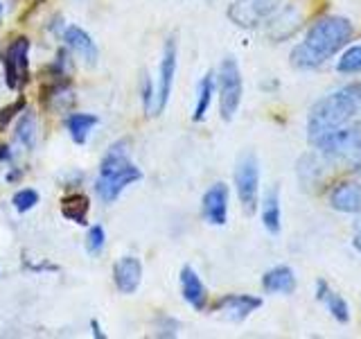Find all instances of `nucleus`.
Segmentation results:
<instances>
[{
	"label": "nucleus",
	"instance_id": "1",
	"mask_svg": "<svg viewBox=\"0 0 361 339\" xmlns=\"http://www.w3.org/2000/svg\"><path fill=\"white\" fill-rule=\"evenodd\" d=\"M355 37V25L345 16H323L307 28L300 43L293 45L289 61L298 71H316L341 52Z\"/></svg>",
	"mask_w": 361,
	"mask_h": 339
},
{
	"label": "nucleus",
	"instance_id": "2",
	"mask_svg": "<svg viewBox=\"0 0 361 339\" xmlns=\"http://www.w3.org/2000/svg\"><path fill=\"white\" fill-rule=\"evenodd\" d=\"M361 122V82L345 84L321 97L307 116V141L314 143L319 136Z\"/></svg>",
	"mask_w": 361,
	"mask_h": 339
},
{
	"label": "nucleus",
	"instance_id": "3",
	"mask_svg": "<svg viewBox=\"0 0 361 339\" xmlns=\"http://www.w3.org/2000/svg\"><path fill=\"white\" fill-rule=\"evenodd\" d=\"M127 147H129L127 141L111 145L109 152L104 154V158H102V163H99L95 192L104 203H113L124 192V188L142 179L140 167L133 165Z\"/></svg>",
	"mask_w": 361,
	"mask_h": 339
},
{
	"label": "nucleus",
	"instance_id": "4",
	"mask_svg": "<svg viewBox=\"0 0 361 339\" xmlns=\"http://www.w3.org/2000/svg\"><path fill=\"white\" fill-rule=\"evenodd\" d=\"M327 161L332 163H353L355 167L361 163V124L353 122L345 127L332 129L323 136H319L312 143Z\"/></svg>",
	"mask_w": 361,
	"mask_h": 339
},
{
	"label": "nucleus",
	"instance_id": "5",
	"mask_svg": "<svg viewBox=\"0 0 361 339\" xmlns=\"http://www.w3.org/2000/svg\"><path fill=\"white\" fill-rule=\"evenodd\" d=\"M217 90H219V113L221 120L231 122L235 113L240 111L242 95H244V82L240 73V64L235 56H226L219 66L217 75Z\"/></svg>",
	"mask_w": 361,
	"mask_h": 339
},
{
	"label": "nucleus",
	"instance_id": "6",
	"mask_svg": "<svg viewBox=\"0 0 361 339\" xmlns=\"http://www.w3.org/2000/svg\"><path fill=\"white\" fill-rule=\"evenodd\" d=\"M233 179L244 213L253 215L259 206V161L253 152H246L240 156Z\"/></svg>",
	"mask_w": 361,
	"mask_h": 339
},
{
	"label": "nucleus",
	"instance_id": "7",
	"mask_svg": "<svg viewBox=\"0 0 361 339\" xmlns=\"http://www.w3.org/2000/svg\"><path fill=\"white\" fill-rule=\"evenodd\" d=\"M176 66H178V48H176V39L169 37L165 41V50H163V59L158 66V82L154 86V102H152V116H161L165 111L169 95H172L174 88V77H176Z\"/></svg>",
	"mask_w": 361,
	"mask_h": 339
},
{
	"label": "nucleus",
	"instance_id": "8",
	"mask_svg": "<svg viewBox=\"0 0 361 339\" xmlns=\"http://www.w3.org/2000/svg\"><path fill=\"white\" fill-rule=\"evenodd\" d=\"M285 0H235L228 7V18L237 28L253 30L264 25V23L276 14Z\"/></svg>",
	"mask_w": 361,
	"mask_h": 339
},
{
	"label": "nucleus",
	"instance_id": "9",
	"mask_svg": "<svg viewBox=\"0 0 361 339\" xmlns=\"http://www.w3.org/2000/svg\"><path fill=\"white\" fill-rule=\"evenodd\" d=\"M30 39L18 37L9 43L5 52V79L7 86L20 90L30 79Z\"/></svg>",
	"mask_w": 361,
	"mask_h": 339
},
{
	"label": "nucleus",
	"instance_id": "10",
	"mask_svg": "<svg viewBox=\"0 0 361 339\" xmlns=\"http://www.w3.org/2000/svg\"><path fill=\"white\" fill-rule=\"evenodd\" d=\"M259 308H262V299L253 297V294H226L214 303V312H219V316H224L226 321L235 323L248 319Z\"/></svg>",
	"mask_w": 361,
	"mask_h": 339
},
{
	"label": "nucleus",
	"instance_id": "11",
	"mask_svg": "<svg viewBox=\"0 0 361 339\" xmlns=\"http://www.w3.org/2000/svg\"><path fill=\"white\" fill-rule=\"evenodd\" d=\"M228 199H231V192L226 184H214L206 190L201 201V213H203V220L212 226H224L228 222Z\"/></svg>",
	"mask_w": 361,
	"mask_h": 339
},
{
	"label": "nucleus",
	"instance_id": "12",
	"mask_svg": "<svg viewBox=\"0 0 361 339\" xmlns=\"http://www.w3.org/2000/svg\"><path fill=\"white\" fill-rule=\"evenodd\" d=\"M332 165V161L316 150V152H307L298 158V165H296V174H298V184L302 190H314L316 186L321 184L327 174V167Z\"/></svg>",
	"mask_w": 361,
	"mask_h": 339
},
{
	"label": "nucleus",
	"instance_id": "13",
	"mask_svg": "<svg viewBox=\"0 0 361 339\" xmlns=\"http://www.w3.org/2000/svg\"><path fill=\"white\" fill-rule=\"evenodd\" d=\"M300 23H302V14L298 11V7L282 5L276 14L267 20V25H269L267 34H269V39H274V41H285L296 34Z\"/></svg>",
	"mask_w": 361,
	"mask_h": 339
},
{
	"label": "nucleus",
	"instance_id": "14",
	"mask_svg": "<svg viewBox=\"0 0 361 339\" xmlns=\"http://www.w3.org/2000/svg\"><path fill=\"white\" fill-rule=\"evenodd\" d=\"M330 206L338 213L355 215L361 210V184L359 181H341L327 195Z\"/></svg>",
	"mask_w": 361,
	"mask_h": 339
},
{
	"label": "nucleus",
	"instance_id": "15",
	"mask_svg": "<svg viewBox=\"0 0 361 339\" xmlns=\"http://www.w3.org/2000/svg\"><path fill=\"white\" fill-rule=\"evenodd\" d=\"M113 280H116V287L122 294H133L142 280V263L135 256L120 258L113 267Z\"/></svg>",
	"mask_w": 361,
	"mask_h": 339
},
{
	"label": "nucleus",
	"instance_id": "16",
	"mask_svg": "<svg viewBox=\"0 0 361 339\" xmlns=\"http://www.w3.org/2000/svg\"><path fill=\"white\" fill-rule=\"evenodd\" d=\"M262 287L267 294H280V297H289V294L296 292L298 280H296V271L289 265H276L271 267L267 274L262 276Z\"/></svg>",
	"mask_w": 361,
	"mask_h": 339
},
{
	"label": "nucleus",
	"instance_id": "17",
	"mask_svg": "<svg viewBox=\"0 0 361 339\" xmlns=\"http://www.w3.org/2000/svg\"><path fill=\"white\" fill-rule=\"evenodd\" d=\"M180 294H183L185 303L195 310H203L208 303V290L203 285V280L199 278V274L190 265H185L180 269Z\"/></svg>",
	"mask_w": 361,
	"mask_h": 339
},
{
	"label": "nucleus",
	"instance_id": "18",
	"mask_svg": "<svg viewBox=\"0 0 361 339\" xmlns=\"http://www.w3.org/2000/svg\"><path fill=\"white\" fill-rule=\"evenodd\" d=\"M63 41L66 45L71 48L73 52H77L82 59L88 64V66H95L97 59H99V50H97V45L95 41L90 39V34L84 32L82 28H77V25H68L63 30Z\"/></svg>",
	"mask_w": 361,
	"mask_h": 339
},
{
	"label": "nucleus",
	"instance_id": "19",
	"mask_svg": "<svg viewBox=\"0 0 361 339\" xmlns=\"http://www.w3.org/2000/svg\"><path fill=\"white\" fill-rule=\"evenodd\" d=\"M316 301H321L327 308V312H330L338 323H348L350 321V305H348V301L338 292H334L330 287V282L323 280V278L316 280Z\"/></svg>",
	"mask_w": 361,
	"mask_h": 339
},
{
	"label": "nucleus",
	"instance_id": "20",
	"mask_svg": "<svg viewBox=\"0 0 361 339\" xmlns=\"http://www.w3.org/2000/svg\"><path fill=\"white\" fill-rule=\"evenodd\" d=\"M262 203V224L271 235H278L282 229V210H280V190L278 186L264 192Z\"/></svg>",
	"mask_w": 361,
	"mask_h": 339
},
{
	"label": "nucleus",
	"instance_id": "21",
	"mask_svg": "<svg viewBox=\"0 0 361 339\" xmlns=\"http://www.w3.org/2000/svg\"><path fill=\"white\" fill-rule=\"evenodd\" d=\"M214 90H217V79H214V73H206L197 86V105H195V111H192V120L195 122L206 120L210 105H212V97H214Z\"/></svg>",
	"mask_w": 361,
	"mask_h": 339
},
{
	"label": "nucleus",
	"instance_id": "22",
	"mask_svg": "<svg viewBox=\"0 0 361 339\" xmlns=\"http://www.w3.org/2000/svg\"><path fill=\"white\" fill-rule=\"evenodd\" d=\"M97 122H99V118L93 116V113H71V116L66 118V127H68V133H71V138L77 145H84Z\"/></svg>",
	"mask_w": 361,
	"mask_h": 339
},
{
	"label": "nucleus",
	"instance_id": "23",
	"mask_svg": "<svg viewBox=\"0 0 361 339\" xmlns=\"http://www.w3.org/2000/svg\"><path fill=\"white\" fill-rule=\"evenodd\" d=\"M61 215L66 220H71L75 224H86L88 215V197L82 192H73V195L63 197L61 201Z\"/></svg>",
	"mask_w": 361,
	"mask_h": 339
},
{
	"label": "nucleus",
	"instance_id": "24",
	"mask_svg": "<svg viewBox=\"0 0 361 339\" xmlns=\"http://www.w3.org/2000/svg\"><path fill=\"white\" fill-rule=\"evenodd\" d=\"M16 141L25 147V150H34V145H37V138H39V124H37V118L32 116L30 111L23 109V116L20 120L16 122Z\"/></svg>",
	"mask_w": 361,
	"mask_h": 339
},
{
	"label": "nucleus",
	"instance_id": "25",
	"mask_svg": "<svg viewBox=\"0 0 361 339\" xmlns=\"http://www.w3.org/2000/svg\"><path fill=\"white\" fill-rule=\"evenodd\" d=\"M336 73L341 75H361V43L350 45L336 59Z\"/></svg>",
	"mask_w": 361,
	"mask_h": 339
},
{
	"label": "nucleus",
	"instance_id": "26",
	"mask_svg": "<svg viewBox=\"0 0 361 339\" xmlns=\"http://www.w3.org/2000/svg\"><path fill=\"white\" fill-rule=\"evenodd\" d=\"M11 203H14V208L18 213H27V210H32L39 203V192L32 190V188H23V190H18L16 195H14Z\"/></svg>",
	"mask_w": 361,
	"mask_h": 339
},
{
	"label": "nucleus",
	"instance_id": "27",
	"mask_svg": "<svg viewBox=\"0 0 361 339\" xmlns=\"http://www.w3.org/2000/svg\"><path fill=\"white\" fill-rule=\"evenodd\" d=\"M104 240H106V231L102 229V226H90L88 229V235H86V249L90 254H99L102 246H104Z\"/></svg>",
	"mask_w": 361,
	"mask_h": 339
},
{
	"label": "nucleus",
	"instance_id": "28",
	"mask_svg": "<svg viewBox=\"0 0 361 339\" xmlns=\"http://www.w3.org/2000/svg\"><path fill=\"white\" fill-rule=\"evenodd\" d=\"M25 109V100H16L14 105H9V107H5L3 111H0V131H5L7 127H9V122L14 120L18 113Z\"/></svg>",
	"mask_w": 361,
	"mask_h": 339
},
{
	"label": "nucleus",
	"instance_id": "29",
	"mask_svg": "<svg viewBox=\"0 0 361 339\" xmlns=\"http://www.w3.org/2000/svg\"><path fill=\"white\" fill-rule=\"evenodd\" d=\"M142 102H145V109L147 111H152V102H154V84H152V79L145 75L142 79Z\"/></svg>",
	"mask_w": 361,
	"mask_h": 339
},
{
	"label": "nucleus",
	"instance_id": "30",
	"mask_svg": "<svg viewBox=\"0 0 361 339\" xmlns=\"http://www.w3.org/2000/svg\"><path fill=\"white\" fill-rule=\"evenodd\" d=\"M90 328H93V337H95V339H104V337H106L104 333H102V328H99L97 319H90Z\"/></svg>",
	"mask_w": 361,
	"mask_h": 339
},
{
	"label": "nucleus",
	"instance_id": "31",
	"mask_svg": "<svg viewBox=\"0 0 361 339\" xmlns=\"http://www.w3.org/2000/svg\"><path fill=\"white\" fill-rule=\"evenodd\" d=\"M0 158H3V161H11V150L7 145H0Z\"/></svg>",
	"mask_w": 361,
	"mask_h": 339
},
{
	"label": "nucleus",
	"instance_id": "32",
	"mask_svg": "<svg viewBox=\"0 0 361 339\" xmlns=\"http://www.w3.org/2000/svg\"><path fill=\"white\" fill-rule=\"evenodd\" d=\"M353 244H355V249L361 254V231H355V240H353Z\"/></svg>",
	"mask_w": 361,
	"mask_h": 339
},
{
	"label": "nucleus",
	"instance_id": "33",
	"mask_svg": "<svg viewBox=\"0 0 361 339\" xmlns=\"http://www.w3.org/2000/svg\"><path fill=\"white\" fill-rule=\"evenodd\" d=\"M355 231H361V210L355 213Z\"/></svg>",
	"mask_w": 361,
	"mask_h": 339
},
{
	"label": "nucleus",
	"instance_id": "34",
	"mask_svg": "<svg viewBox=\"0 0 361 339\" xmlns=\"http://www.w3.org/2000/svg\"><path fill=\"white\" fill-rule=\"evenodd\" d=\"M0 16H3V0H0Z\"/></svg>",
	"mask_w": 361,
	"mask_h": 339
}]
</instances>
